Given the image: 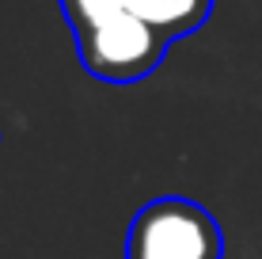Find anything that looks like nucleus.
I'll return each instance as SVG.
<instances>
[{"label": "nucleus", "instance_id": "obj_1", "mask_svg": "<svg viewBox=\"0 0 262 259\" xmlns=\"http://www.w3.org/2000/svg\"><path fill=\"white\" fill-rule=\"evenodd\" d=\"M61 12L84 69L106 84H137L152 76L171 46L125 0H61Z\"/></svg>", "mask_w": 262, "mask_h": 259}, {"label": "nucleus", "instance_id": "obj_2", "mask_svg": "<svg viewBox=\"0 0 262 259\" xmlns=\"http://www.w3.org/2000/svg\"><path fill=\"white\" fill-rule=\"evenodd\" d=\"M125 259H224V233L205 206L167 194L129 221Z\"/></svg>", "mask_w": 262, "mask_h": 259}, {"label": "nucleus", "instance_id": "obj_3", "mask_svg": "<svg viewBox=\"0 0 262 259\" xmlns=\"http://www.w3.org/2000/svg\"><path fill=\"white\" fill-rule=\"evenodd\" d=\"M125 4L167 42L194 34L213 15V0H125Z\"/></svg>", "mask_w": 262, "mask_h": 259}]
</instances>
